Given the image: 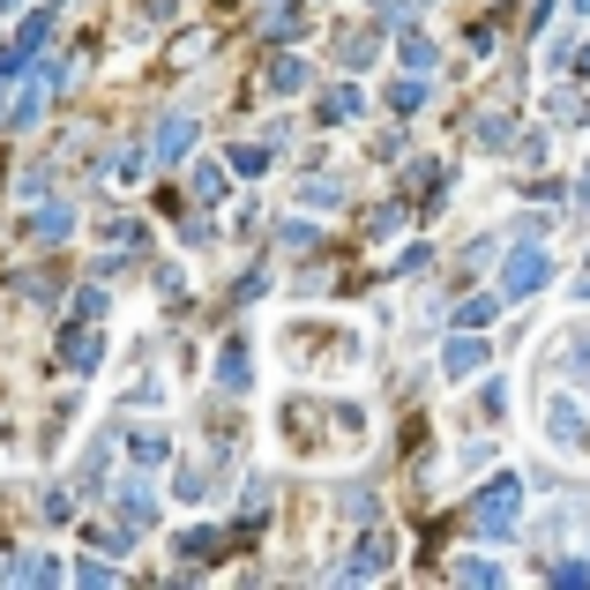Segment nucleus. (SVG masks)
I'll return each instance as SVG.
<instances>
[{
	"label": "nucleus",
	"instance_id": "f257e3e1",
	"mask_svg": "<svg viewBox=\"0 0 590 590\" xmlns=\"http://www.w3.org/2000/svg\"><path fill=\"white\" fill-rule=\"evenodd\" d=\"M546 433H553V449H568V456H590V419L568 404V396H553L546 404Z\"/></svg>",
	"mask_w": 590,
	"mask_h": 590
},
{
	"label": "nucleus",
	"instance_id": "f03ea898",
	"mask_svg": "<svg viewBox=\"0 0 590 590\" xmlns=\"http://www.w3.org/2000/svg\"><path fill=\"white\" fill-rule=\"evenodd\" d=\"M478 531H486V539L516 531V478H494V486L478 494Z\"/></svg>",
	"mask_w": 590,
	"mask_h": 590
},
{
	"label": "nucleus",
	"instance_id": "7ed1b4c3",
	"mask_svg": "<svg viewBox=\"0 0 590 590\" xmlns=\"http://www.w3.org/2000/svg\"><path fill=\"white\" fill-rule=\"evenodd\" d=\"M546 277H553V269H546V254H539V247L508 254V292H516V299H523V292H539Z\"/></svg>",
	"mask_w": 590,
	"mask_h": 590
},
{
	"label": "nucleus",
	"instance_id": "20e7f679",
	"mask_svg": "<svg viewBox=\"0 0 590 590\" xmlns=\"http://www.w3.org/2000/svg\"><path fill=\"white\" fill-rule=\"evenodd\" d=\"M53 576H60V560H53V553H23V560L8 568V583H53Z\"/></svg>",
	"mask_w": 590,
	"mask_h": 590
},
{
	"label": "nucleus",
	"instance_id": "39448f33",
	"mask_svg": "<svg viewBox=\"0 0 590 590\" xmlns=\"http://www.w3.org/2000/svg\"><path fill=\"white\" fill-rule=\"evenodd\" d=\"M187 135H195V120H187V113L158 127V158H165V165H172V158H180V150H187Z\"/></svg>",
	"mask_w": 590,
	"mask_h": 590
},
{
	"label": "nucleus",
	"instance_id": "423d86ee",
	"mask_svg": "<svg viewBox=\"0 0 590 590\" xmlns=\"http://www.w3.org/2000/svg\"><path fill=\"white\" fill-rule=\"evenodd\" d=\"M262 31H269V38H299V8H292V0H269Z\"/></svg>",
	"mask_w": 590,
	"mask_h": 590
},
{
	"label": "nucleus",
	"instance_id": "0eeeda50",
	"mask_svg": "<svg viewBox=\"0 0 590 590\" xmlns=\"http://www.w3.org/2000/svg\"><path fill=\"white\" fill-rule=\"evenodd\" d=\"M478 359H486V344H471V337H456V344H449V359H441V367H449V374L464 381L471 367H478Z\"/></svg>",
	"mask_w": 590,
	"mask_h": 590
},
{
	"label": "nucleus",
	"instance_id": "6e6552de",
	"mask_svg": "<svg viewBox=\"0 0 590 590\" xmlns=\"http://www.w3.org/2000/svg\"><path fill=\"white\" fill-rule=\"evenodd\" d=\"M68 359H76V367H97V359H105V337H97V329H76V337H68Z\"/></svg>",
	"mask_w": 590,
	"mask_h": 590
},
{
	"label": "nucleus",
	"instance_id": "1a4fd4ad",
	"mask_svg": "<svg viewBox=\"0 0 590 590\" xmlns=\"http://www.w3.org/2000/svg\"><path fill=\"white\" fill-rule=\"evenodd\" d=\"M217 381H224V389H247V351H240V344L217 359Z\"/></svg>",
	"mask_w": 590,
	"mask_h": 590
},
{
	"label": "nucleus",
	"instance_id": "9d476101",
	"mask_svg": "<svg viewBox=\"0 0 590 590\" xmlns=\"http://www.w3.org/2000/svg\"><path fill=\"white\" fill-rule=\"evenodd\" d=\"M127 516H135V523H150V516H158V501H150V486H127Z\"/></svg>",
	"mask_w": 590,
	"mask_h": 590
},
{
	"label": "nucleus",
	"instance_id": "9b49d317",
	"mask_svg": "<svg viewBox=\"0 0 590 590\" xmlns=\"http://www.w3.org/2000/svg\"><path fill=\"white\" fill-rule=\"evenodd\" d=\"M45 31H53V23H45V15H31V23H23V38H15V53H38Z\"/></svg>",
	"mask_w": 590,
	"mask_h": 590
},
{
	"label": "nucleus",
	"instance_id": "f8f14e48",
	"mask_svg": "<svg viewBox=\"0 0 590 590\" xmlns=\"http://www.w3.org/2000/svg\"><path fill=\"white\" fill-rule=\"evenodd\" d=\"M456 576H471V583H501V568H494V560H456Z\"/></svg>",
	"mask_w": 590,
	"mask_h": 590
},
{
	"label": "nucleus",
	"instance_id": "ddd939ff",
	"mask_svg": "<svg viewBox=\"0 0 590 590\" xmlns=\"http://www.w3.org/2000/svg\"><path fill=\"white\" fill-rule=\"evenodd\" d=\"M359 113V90H329V120H351Z\"/></svg>",
	"mask_w": 590,
	"mask_h": 590
},
{
	"label": "nucleus",
	"instance_id": "4468645a",
	"mask_svg": "<svg viewBox=\"0 0 590 590\" xmlns=\"http://www.w3.org/2000/svg\"><path fill=\"white\" fill-rule=\"evenodd\" d=\"M31 224H38L45 240H60V232H68V210H38V217H31Z\"/></svg>",
	"mask_w": 590,
	"mask_h": 590
},
{
	"label": "nucleus",
	"instance_id": "2eb2a0df",
	"mask_svg": "<svg viewBox=\"0 0 590 590\" xmlns=\"http://www.w3.org/2000/svg\"><path fill=\"white\" fill-rule=\"evenodd\" d=\"M576 68H583V76H590V45H583V53H576Z\"/></svg>",
	"mask_w": 590,
	"mask_h": 590
},
{
	"label": "nucleus",
	"instance_id": "dca6fc26",
	"mask_svg": "<svg viewBox=\"0 0 590 590\" xmlns=\"http://www.w3.org/2000/svg\"><path fill=\"white\" fill-rule=\"evenodd\" d=\"M576 195H590V172H583V187H576Z\"/></svg>",
	"mask_w": 590,
	"mask_h": 590
},
{
	"label": "nucleus",
	"instance_id": "f3484780",
	"mask_svg": "<svg viewBox=\"0 0 590 590\" xmlns=\"http://www.w3.org/2000/svg\"><path fill=\"white\" fill-rule=\"evenodd\" d=\"M576 8H583V15H590V0H576Z\"/></svg>",
	"mask_w": 590,
	"mask_h": 590
}]
</instances>
